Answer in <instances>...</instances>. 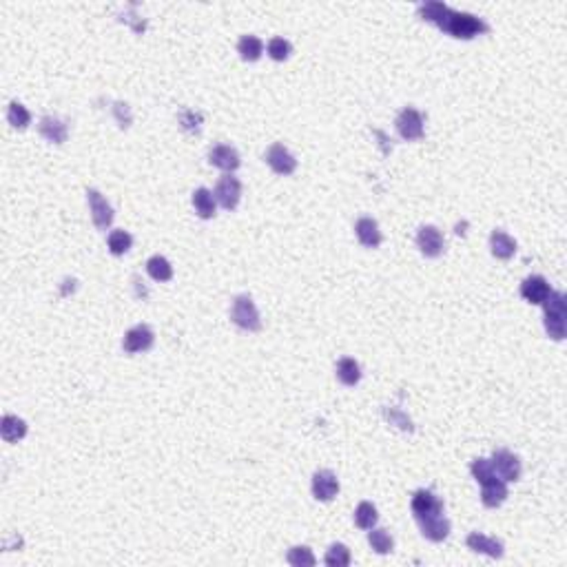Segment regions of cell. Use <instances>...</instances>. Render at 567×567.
<instances>
[{
	"instance_id": "1",
	"label": "cell",
	"mask_w": 567,
	"mask_h": 567,
	"mask_svg": "<svg viewBox=\"0 0 567 567\" xmlns=\"http://www.w3.org/2000/svg\"><path fill=\"white\" fill-rule=\"evenodd\" d=\"M419 16L428 23H435L441 31L450 33V36L461 38V40H470L479 33H486L488 25L481 18L465 11H455L443 3H426L419 5Z\"/></svg>"
},
{
	"instance_id": "2",
	"label": "cell",
	"mask_w": 567,
	"mask_h": 567,
	"mask_svg": "<svg viewBox=\"0 0 567 567\" xmlns=\"http://www.w3.org/2000/svg\"><path fill=\"white\" fill-rule=\"evenodd\" d=\"M543 308H545V330H547V335L552 337L554 341L565 339V330H567V324H565V320H567L565 295L552 291V293H549V297L543 302Z\"/></svg>"
},
{
	"instance_id": "3",
	"label": "cell",
	"mask_w": 567,
	"mask_h": 567,
	"mask_svg": "<svg viewBox=\"0 0 567 567\" xmlns=\"http://www.w3.org/2000/svg\"><path fill=\"white\" fill-rule=\"evenodd\" d=\"M230 320L235 326H240L242 330H259L262 328V320H259V310L257 306L253 304V299L248 295H240L235 297V302H233V308H230Z\"/></svg>"
},
{
	"instance_id": "4",
	"label": "cell",
	"mask_w": 567,
	"mask_h": 567,
	"mask_svg": "<svg viewBox=\"0 0 567 567\" xmlns=\"http://www.w3.org/2000/svg\"><path fill=\"white\" fill-rule=\"evenodd\" d=\"M410 508H412V514H414L416 521L443 514V501H441V498L435 492H430V490H416L412 494Z\"/></svg>"
},
{
	"instance_id": "5",
	"label": "cell",
	"mask_w": 567,
	"mask_h": 567,
	"mask_svg": "<svg viewBox=\"0 0 567 567\" xmlns=\"http://www.w3.org/2000/svg\"><path fill=\"white\" fill-rule=\"evenodd\" d=\"M492 468L496 472V477L505 481V483H514L521 479V461L516 455L508 452V450H496L492 455Z\"/></svg>"
},
{
	"instance_id": "6",
	"label": "cell",
	"mask_w": 567,
	"mask_h": 567,
	"mask_svg": "<svg viewBox=\"0 0 567 567\" xmlns=\"http://www.w3.org/2000/svg\"><path fill=\"white\" fill-rule=\"evenodd\" d=\"M394 124H397L399 136H402L404 140H408V142L423 138V118H421V113L416 109H412V107H406L402 113H399V118H397Z\"/></svg>"
},
{
	"instance_id": "7",
	"label": "cell",
	"mask_w": 567,
	"mask_h": 567,
	"mask_svg": "<svg viewBox=\"0 0 567 567\" xmlns=\"http://www.w3.org/2000/svg\"><path fill=\"white\" fill-rule=\"evenodd\" d=\"M240 197H242V182L235 175H230V173L224 175L218 182V187H215V199H218L220 206L226 211L238 209Z\"/></svg>"
},
{
	"instance_id": "8",
	"label": "cell",
	"mask_w": 567,
	"mask_h": 567,
	"mask_svg": "<svg viewBox=\"0 0 567 567\" xmlns=\"http://www.w3.org/2000/svg\"><path fill=\"white\" fill-rule=\"evenodd\" d=\"M87 199H89V209H91L93 224L100 230H107L111 226V222H113V209H111V204L103 197V193L95 191V189H89L87 191Z\"/></svg>"
},
{
	"instance_id": "9",
	"label": "cell",
	"mask_w": 567,
	"mask_h": 567,
	"mask_svg": "<svg viewBox=\"0 0 567 567\" xmlns=\"http://www.w3.org/2000/svg\"><path fill=\"white\" fill-rule=\"evenodd\" d=\"M266 162H269V166L277 175H291L297 169L295 156L284 144H273L269 151H266Z\"/></svg>"
},
{
	"instance_id": "10",
	"label": "cell",
	"mask_w": 567,
	"mask_h": 567,
	"mask_svg": "<svg viewBox=\"0 0 567 567\" xmlns=\"http://www.w3.org/2000/svg\"><path fill=\"white\" fill-rule=\"evenodd\" d=\"M156 341V335H153V330L148 328L146 324H140L136 328H131L124 339H122V348L127 350V353H144V350H148L153 346Z\"/></svg>"
},
{
	"instance_id": "11",
	"label": "cell",
	"mask_w": 567,
	"mask_h": 567,
	"mask_svg": "<svg viewBox=\"0 0 567 567\" xmlns=\"http://www.w3.org/2000/svg\"><path fill=\"white\" fill-rule=\"evenodd\" d=\"M416 244H419L426 257H439L445 251V240L437 226H421L419 235H416Z\"/></svg>"
},
{
	"instance_id": "12",
	"label": "cell",
	"mask_w": 567,
	"mask_h": 567,
	"mask_svg": "<svg viewBox=\"0 0 567 567\" xmlns=\"http://www.w3.org/2000/svg\"><path fill=\"white\" fill-rule=\"evenodd\" d=\"M339 492V479L330 470H320L312 477V496L317 501H332Z\"/></svg>"
},
{
	"instance_id": "13",
	"label": "cell",
	"mask_w": 567,
	"mask_h": 567,
	"mask_svg": "<svg viewBox=\"0 0 567 567\" xmlns=\"http://www.w3.org/2000/svg\"><path fill=\"white\" fill-rule=\"evenodd\" d=\"M209 162L215 166V169H222L226 173H233L242 164L240 153L228 144H215L209 151Z\"/></svg>"
},
{
	"instance_id": "14",
	"label": "cell",
	"mask_w": 567,
	"mask_h": 567,
	"mask_svg": "<svg viewBox=\"0 0 567 567\" xmlns=\"http://www.w3.org/2000/svg\"><path fill=\"white\" fill-rule=\"evenodd\" d=\"M465 543H468V547L472 549V552H477V554H488L492 559H501L503 552H505L503 541H498L494 537H488V534H481V532H472Z\"/></svg>"
},
{
	"instance_id": "15",
	"label": "cell",
	"mask_w": 567,
	"mask_h": 567,
	"mask_svg": "<svg viewBox=\"0 0 567 567\" xmlns=\"http://www.w3.org/2000/svg\"><path fill=\"white\" fill-rule=\"evenodd\" d=\"M549 293H552V288H549L547 279L541 275H532L521 284V295L530 304H543L549 297Z\"/></svg>"
},
{
	"instance_id": "16",
	"label": "cell",
	"mask_w": 567,
	"mask_h": 567,
	"mask_svg": "<svg viewBox=\"0 0 567 567\" xmlns=\"http://www.w3.org/2000/svg\"><path fill=\"white\" fill-rule=\"evenodd\" d=\"M416 523H419V527H421V534L432 543H441L450 534V521L445 519L443 514L430 516V519H419Z\"/></svg>"
},
{
	"instance_id": "17",
	"label": "cell",
	"mask_w": 567,
	"mask_h": 567,
	"mask_svg": "<svg viewBox=\"0 0 567 567\" xmlns=\"http://www.w3.org/2000/svg\"><path fill=\"white\" fill-rule=\"evenodd\" d=\"M355 233H357V240L361 242V246H366V248H377L381 244V230H379L377 222L370 218L357 220Z\"/></svg>"
},
{
	"instance_id": "18",
	"label": "cell",
	"mask_w": 567,
	"mask_h": 567,
	"mask_svg": "<svg viewBox=\"0 0 567 567\" xmlns=\"http://www.w3.org/2000/svg\"><path fill=\"white\" fill-rule=\"evenodd\" d=\"M481 488H483L481 501H483V505H486V508H498L508 498V486H505V481H501V479H494V481L486 483V486H481Z\"/></svg>"
},
{
	"instance_id": "19",
	"label": "cell",
	"mask_w": 567,
	"mask_h": 567,
	"mask_svg": "<svg viewBox=\"0 0 567 567\" xmlns=\"http://www.w3.org/2000/svg\"><path fill=\"white\" fill-rule=\"evenodd\" d=\"M490 248L496 259H510L516 253V242L510 238L505 230H492L490 235Z\"/></svg>"
},
{
	"instance_id": "20",
	"label": "cell",
	"mask_w": 567,
	"mask_h": 567,
	"mask_svg": "<svg viewBox=\"0 0 567 567\" xmlns=\"http://www.w3.org/2000/svg\"><path fill=\"white\" fill-rule=\"evenodd\" d=\"M38 131L45 140L54 142V144H62L66 140V124L58 118H52V115H47V118L40 120Z\"/></svg>"
},
{
	"instance_id": "21",
	"label": "cell",
	"mask_w": 567,
	"mask_h": 567,
	"mask_svg": "<svg viewBox=\"0 0 567 567\" xmlns=\"http://www.w3.org/2000/svg\"><path fill=\"white\" fill-rule=\"evenodd\" d=\"M0 432H3V439L7 443H16V441L27 435V423L23 419H18V416H13V414H5L3 423H0Z\"/></svg>"
},
{
	"instance_id": "22",
	"label": "cell",
	"mask_w": 567,
	"mask_h": 567,
	"mask_svg": "<svg viewBox=\"0 0 567 567\" xmlns=\"http://www.w3.org/2000/svg\"><path fill=\"white\" fill-rule=\"evenodd\" d=\"M337 379L344 383V386H357L361 379V368L355 359L344 357L337 361Z\"/></svg>"
},
{
	"instance_id": "23",
	"label": "cell",
	"mask_w": 567,
	"mask_h": 567,
	"mask_svg": "<svg viewBox=\"0 0 567 567\" xmlns=\"http://www.w3.org/2000/svg\"><path fill=\"white\" fill-rule=\"evenodd\" d=\"M193 206H195V213L199 215V218L211 220L215 215V195L209 189H197L193 193Z\"/></svg>"
},
{
	"instance_id": "24",
	"label": "cell",
	"mask_w": 567,
	"mask_h": 567,
	"mask_svg": "<svg viewBox=\"0 0 567 567\" xmlns=\"http://www.w3.org/2000/svg\"><path fill=\"white\" fill-rule=\"evenodd\" d=\"M238 52H240L242 60L255 62L264 54V45H262V40L257 36H242L240 42H238Z\"/></svg>"
},
{
	"instance_id": "25",
	"label": "cell",
	"mask_w": 567,
	"mask_h": 567,
	"mask_svg": "<svg viewBox=\"0 0 567 567\" xmlns=\"http://www.w3.org/2000/svg\"><path fill=\"white\" fill-rule=\"evenodd\" d=\"M146 271L156 281H169L173 277V266L169 264V259L162 255H153L151 259L146 262Z\"/></svg>"
},
{
	"instance_id": "26",
	"label": "cell",
	"mask_w": 567,
	"mask_h": 567,
	"mask_svg": "<svg viewBox=\"0 0 567 567\" xmlns=\"http://www.w3.org/2000/svg\"><path fill=\"white\" fill-rule=\"evenodd\" d=\"M377 519H379V514H377V508L368 501H361L355 510V523L357 527L361 530H373L377 525Z\"/></svg>"
},
{
	"instance_id": "27",
	"label": "cell",
	"mask_w": 567,
	"mask_h": 567,
	"mask_svg": "<svg viewBox=\"0 0 567 567\" xmlns=\"http://www.w3.org/2000/svg\"><path fill=\"white\" fill-rule=\"evenodd\" d=\"M368 543L377 554H390L394 547V541L388 534V530H373L368 534Z\"/></svg>"
},
{
	"instance_id": "28",
	"label": "cell",
	"mask_w": 567,
	"mask_h": 567,
	"mask_svg": "<svg viewBox=\"0 0 567 567\" xmlns=\"http://www.w3.org/2000/svg\"><path fill=\"white\" fill-rule=\"evenodd\" d=\"M7 120H9V124L13 129H27L29 122H31V113L21 103H16V100H13V103L9 105V109H7Z\"/></svg>"
},
{
	"instance_id": "29",
	"label": "cell",
	"mask_w": 567,
	"mask_h": 567,
	"mask_svg": "<svg viewBox=\"0 0 567 567\" xmlns=\"http://www.w3.org/2000/svg\"><path fill=\"white\" fill-rule=\"evenodd\" d=\"M324 561H326L328 567H346V565H350V549L344 543L330 545Z\"/></svg>"
},
{
	"instance_id": "30",
	"label": "cell",
	"mask_w": 567,
	"mask_h": 567,
	"mask_svg": "<svg viewBox=\"0 0 567 567\" xmlns=\"http://www.w3.org/2000/svg\"><path fill=\"white\" fill-rule=\"evenodd\" d=\"M107 244H109V251L113 255H124V253H129V248L133 244V238L129 235L127 230H113L109 235V240H107Z\"/></svg>"
},
{
	"instance_id": "31",
	"label": "cell",
	"mask_w": 567,
	"mask_h": 567,
	"mask_svg": "<svg viewBox=\"0 0 567 567\" xmlns=\"http://www.w3.org/2000/svg\"><path fill=\"white\" fill-rule=\"evenodd\" d=\"M470 470H472V477L481 483V486H486V483L498 479L496 472H494V468H492V461L490 459H477V461H472V468Z\"/></svg>"
},
{
	"instance_id": "32",
	"label": "cell",
	"mask_w": 567,
	"mask_h": 567,
	"mask_svg": "<svg viewBox=\"0 0 567 567\" xmlns=\"http://www.w3.org/2000/svg\"><path fill=\"white\" fill-rule=\"evenodd\" d=\"M288 563L293 567H312L315 565V556L310 552V547L299 545V547H293L288 552Z\"/></svg>"
},
{
	"instance_id": "33",
	"label": "cell",
	"mask_w": 567,
	"mask_h": 567,
	"mask_svg": "<svg viewBox=\"0 0 567 567\" xmlns=\"http://www.w3.org/2000/svg\"><path fill=\"white\" fill-rule=\"evenodd\" d=\"M293 54V47L286 38H271L269 42V56L277 62H284V60H288Z\"/></svg>"
},
{
	"instance_id": "34",
	"label": "cell",
	"mask_w": 567,
	"mask_h": 567,
	"mask_svg": "<svg viewBox=\"0 0 567 567\" xmlns=\"http://www.w3.org/2000/svg\"><path fill=\"white\" fill-rule=\"evenodd\" d=\"M388 419H392V421H399V423H402V428H404V430H412V426H410V419H406V416H402V414H397V412H388Z\"/></svg>"
}]
</instances>
